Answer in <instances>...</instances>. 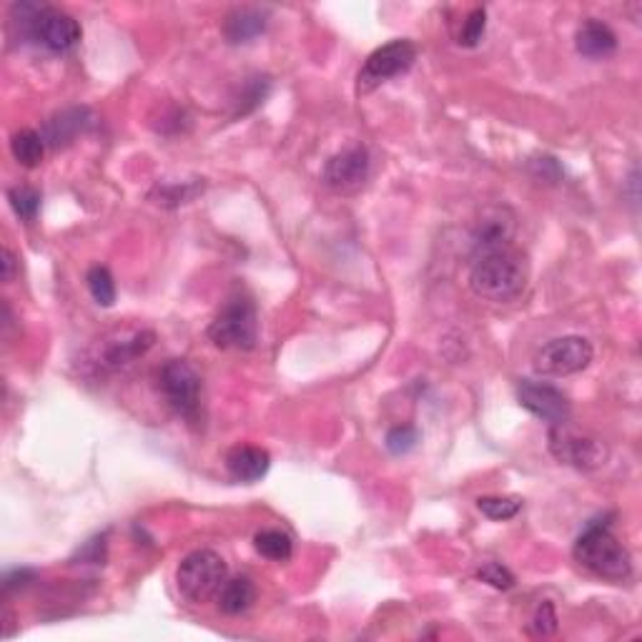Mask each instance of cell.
<instances>
[{"label": "cell", "mask_w": 642, "mask_h": 642, "mask_svg": "<svg viewBox=\"0 0 642 642\" xmlns=\"http://www.w3.org/2000/svg\"><path fill=\"white\" fill-rule=\"evenodd\" d=\"M527 279H530V264L515 246L474 256L469 269V286L474 294L495 304L515 301L525 291Z\"/></svg>", "instance_id": "6da1fadb"}, {"label": "cell", "mask_w": 642, "mask_h": 642, "mask_svg": "<svg viewBox=\"0 0 642 642\" xmlns=\"http://www.w3.org/2000/svg\"><path fill=\"white\" fill-rule=\"evenodd\" d=\"M575 560L592 575L625 582L632 575V557L605 522H590L575 542Z\"/></svg>", "instance_id": "7a4b0ae2"}, {"label": "cell", "mask_w": 642, "mask_h": 642, "mask_svg": "<svg viewBox=\"0 0 642 642\" xmlns=\"http://www.w3.org/2000/svg\"><path fill=\"white\" fill-rule=\"evenodd\" d=\"M16 11H21L18 23H21L23 38H31L51 53H68L81 43V23L71 13L48 6L43 8L36 3H21Z\"/></svg>", "instance_id": "3957f363"}, {"label": "cell", "mask_w": 642, "mask_h": 642, "mask_svg": "<svg viewBox=\"0 0 642 642\" xmlns=\"http://www.w3.org/2000/svg\"><path fill=\"white\" fill-rule=\"evenodd\" d=\"M209 339L219 349H241L249 352L259 342V314L256 304L244 294H236L221 306L209 324Z\"/></svg>", "instance_id": "277c9868"}, {"label": "cell", "mask_w": 642, "mask_h": 642, "mask_svg": "<svg viewBox=\"0 0 642 642\" xmlns=\"http://www.w3.org/2000/svg\"><path fill=\"white\" fill-rule=\"evenodd\" d=\"M226 580H229V567H226L224 557L214 550H194L181 560L179 570H176L179 592L194 605H204L219 597Z\"/></svg>", "instance_id": "5b68a950"}, {"label": "cell", "mask_w": 642, "mask_h": 642, "mask_svg": "<svg viewBox=\"0 0 642 642\" xmlns=\"http://www.w3.org/2000/svg\"><path fill=\"white\" fill-rule=\"evenodd\" d=\"M166 402L179 417L196 422L201 412V377L186 359H169L158 372Z\"/></svg>", "instance_id": "8992f818"}, {"label": "cell", "mask_w": 642, "mask_h": 642, "mask_svg": "<svg viewBox=\"0 0 642 642\" xmlns=\"http://www.w3.org/2000/svg\"><path fill=\"white\" fill-rule=\"evenodd\" d=\"M595 349L585 337H560L547 342L545 347L537 349L535 359H532V369L540 377H570V374L582 372L590 367Z\"/></svg>", "instance_id": "52a82bcc"}, {"label": "cell", "mask_w": 642, "mask_h": 642, "mask_svg": "<svg viewBox=\"0 0 642 642\" xmlns=\"http://www.w3.org/2000/svg\"><path fill=\"white\" fill-rule=\"evenodd\" d=\"M417 61V46L412 41H392L387 46L377 48L372 56L364 61L362 71L357 76V91L369 93L377 86H382L384 81L394 76H402Z\"/></svg>", "instance_id": "ba28073f"}, {"label": "cell", "mask_w": 642, "mask_h": 642, "mask_svg": "<svg viewBox=\"0 0 642 642\" xmlns=\"http://www.w3.org/2000/svg\"><path fill=\"white\" fill-rule=\"evenodd\" d=\"M550 452L555 454L557 462L570 464L575 469H585V472L602 467L607 459V449L600 439L575 432L567 424L550 427Z\"/></svg>", "instance_id": "9c48e42d"}, {"label": "cell", "mask_w": 642, "mask_h": 642, "mask_svg": "<svg viewBox=\"0 0 642 642\" xmlns=\"http://www.w3.org/2000/svg\"><path fill=\"white\" fill-rule=\"evenodd\" d=\"M369 169H372V158H369L367 148L352 146L329 158L324 164V171H321V181L329 189L349 194V191L362 189L364 181L369 179Z\"/></svg>", "instance_id": "30bf717a"}, {"label": "cell", "mask_w": 642, "mask_h": 642, "mask_svg": "<svg viewBox=\"0 0 642 642\" xmlns=\"http://www.w3.org/2000/svg\"><path fill=\"white\" fill-rule=\"evenodd\" d=\"M517 399H520V404L527 412L535 414L537 419L547 422L550 427L567 424V419H570V402L552 384L520 379V384H517Z\"/></svg>", "instance_id": "8fae6325"}, {"label": "cell", "mask_w": 642, "mask_h": 642, "mask_svg": "<svg viewBox=\"0 0 642 642\" xmlns=\"http://www.w3.org/2000/svg\"><path fill=\"white\" fill-rule=\"evenodd\" d=\"M156 342V334L148 329H131V332H118L111 339H106L101 349L98 364L108 372H118V369L131 367L136 359H141L148 349Z\"/></svg>", "instance_id": "7c38bea8"}, {"label": "cell", "mask_w": 642, "mask_h": 642, "mask_svg": "<svg viewBox=\"0 0 642 642\" xmlns=\"http://www.w3.org/2000/svg\"><path fill=\"white\" fill-rule=\"evenodd\" d=\"M512 239H515V216H512V211L505 209V206L487 209L482 219L477 221V229H474L472 259L479 254H487V251L512 246Z\"/></svg>", "instance_id": "4fadbf2b"}, {"label": "cell", "mask_w": 642, "mask_h": 642, "mask_svg": "<svg viewBox=\"0 0 642 642\" xmlns=\"http://www.w3.org/2000/svg\"><path fill=\"white\" fill-rule=\"evenodd\" d=\"M271 467V457L266 449L261 447H234L226 454V469H229L234 482H244V485H254L261 477H266Z\"/></svg>", "instance_id": "5bb4252c"}, {"label": "cell", "mask_w": 642, "mask_h": 642, "mask_svg": "<svg viewBox=\"0 0 642 642\" xmlns=\"http://www.w3.org/2000/svg\"><path fill=\"white\" fill-rule=\"evenodd\" d=\"M577 53L585 58H607L617 51V36L607 23L587 18L575 33Z\"/></svg>", "instance_id": "9a60e30c"}, {"label": "cell", "mask_w": 642, "mask_h": 642, "mask_svg": "<svg viewBox=\"0 0 642 642\" xmlns=\"http://www.w3.org/2000/svg\"><path fill=\"white\" fill-rule=\"evenodd\" d=\"M88 123H91L88 108H66V111H61L46 123L43 138H46V143L51 148H63L76 141V136L86 131Z\"/></svg>", "instance_id": "2e32d148"}, {"label": "cell", "mask_w": 642, "mask_h": 642, "mask_svg": "<svg viewBox=\"0 0 642 642\" xmlns=\"http://www.w3.org/2000/svg\"><path fill=\"white\" fill-rule=\"evenodd\" d=\"M266 31V16L256 8H236L226 16L224 36L226 41L239 46V43H251Z\"/></svg>", "instance_id": "e0dca14e"}, {"label": "cell", "mask_w": 642, "mask_h": 642, "mask_svg": "<svg viewBox=\"0 0 642 642\" xmlns=\"http://www.w3.org/2000/svg\"><path fill=\"white\" fill-rule=\"evenodd\" d=\"M216 600H219L221 612H226V615H241V612H246L254 605L256 587L246 575L229 577Z\"/></svg>", "instance_id": "ac0fdd59"}, {"label": "cell", "mask_w": 642, "mask_h": 642, "mask_svg": "<svg viewBox=\"0 0 642 642\" xmlns=\"http://www.w3.org/2000/svg\"><path fill=\"white\" fill-rule=\"evenodd\" d=\"M46 138L43 133L33 131V128H23L16 136L11 138V153L18 164L26 166V169H36L43 161V153H46Z\"/></svg>", "instance_id": "d6986e66"}, {"label": "cell", "mask_w": 642, "mask_h": 642, "mask_svg": "<svg viewBox=\"0 0 642 642\" xmlns=\"http://www.w3.org/2000/svg\"><path fill=\"white\" fill-rule=\"evenodd\" d=\"M254 547L261 557L271 562H286L294 555V542L281 530H264L254 537Z\"/></svg>", "instance_id": "ffe728a7"}, {"label": "cell", "mask_w": 642, "mask_h": 642, "mask_svg": "<svg viewBox=\"0 0 642 642\" xmlns=\"http://www.w3.org/2000/svg\"><path fill=\"white\" fill-rule=\"evenodd\" d=\"M86 284L98 306H113V301H116V281H113V274L106 266H91L86 274Z\"/></svg>", "instance_id": "44dd1931"}, {"label": "cell", "mask_w": 642, "mask_h": 642, "mask_svg": "<svg viewBox=\"0 0 642 642\" xmlns=\"http://www.w3.org/2000/svg\"><path fill=\"white\" fill-rule=\"evenodd\" d=\"M477 510L490 520L505 522L520 515L522 500L520 497H479Z\"/></svg>", "instance_id": "7402d4cb"}, {"label": "cell", "mask_w": 642, "mask_h": 642, "mask_svg": "<svg viewBox=\"0 0 642 642\" xmlns=\"http://www.w3.org/2000/svg\"><path fill=\"white\" fill-rule=\"evenodd\" d=\"M8 201H11L13 211L28 224L36 221L38 211H41V191L33 189V186H16V189L8 191Z\"/></svg>", "instance_id": "603a6c76"}, {"label": "cell", "mask_w": 642, "mask_h": 642, "mask_svg": "<svg viewBox=\"0 0 642 642\" xmlns=\"http://www.w3.org/2000/svg\"><path fill=\"white\" fill-rule=\"evenodd\" d=\"M485 28H487V11L485 8H474V11L467 16V21L462 23V31H459L457 43L464 48L479 46L482 36H485Z\"/></svg>", "instance_id": "cb8c5ba5"}, {"label": "cell", "mask_w": 642, "mask_h": 642, "mask_svg": "<svg viewBox=\"0 0 642 642\" xmlns=\"http://www.w3.org/2000/svg\"><path fill=\"white\" fill-rule=\"evenodd\" d=\"M417 442H419V432L412 427V424H399V427L389 429L387 434V449L392 454H397V457L412 452V449L417 447Z\"/></svg>", "instance_id": "d4e9b609"}, {"label": "cell", "mask_w": 642, "mask_h": 642, "mask_svg": "<svg viewBox=\"0 0 642 642\" xmlns=\"http://www.w3.org/2000/svg\"><path fill=\"white\" fill-rule=\"evenodd\" d=\"M204 189V186L199 184H171V186H156L158 191V201L156 204H164V206H179V204H186V201L194 199L199 191Z\"/></svg>", "instance_id": "484cf974"}, {"label": "cell", "mask_w": 642, "mask_h": 642, "mask_svg": "<svg viewBox=\"0 0 642 642\" xmlns=\"http://www.w3.org/2000/svg\"><path fill=\"white\" fill-rule=\"evenodd\" d=\"M477 577L485 585L495 587V590H510L512 585H515V575H512L507 567H502L500 562H487L485 567H479Z\"/></svg>", "instance_id": "4316f807"}, {"label": "cell", "mask_w": 642, "mask_h": 642, "mask_svg": "<svg viewBox=\"0 0 642 642\" xmlns=\"http://www.w3.org/2000/svg\"><path fill=\"white\" fill-rule=\"evenodd\" d=\"M532 632L540 637L555 635L557 632V612H555V605H552V602L545 600L540 607H537L535 617H532Z\"/></svg>", "instance_id": "83f0119b"}, {"label": "cell", "mask_w": 642, "mask_h": 642, "mask_svg": "<svg viewBox=\"0 0 642 642\" xmlns=\"http://www.w3.org/2000/svg\"><path fill=\"white\" fill-rule=\"evenodd\" d=\"M269 78H254V81L246 86V93L241 96V113H249L251 108H256L259 103H264V98L269 96Z\"/></svg>", "instance_id": "f1b7e54d"}, {"label": "cell", "mask_w": 642, "mask_h": 642, "mask_svg": "<svg viewBox=\"0 0 642 642\" xmlns=\"http://www.w3.org/2000/svg\"><path fill=\"white\" fill-rule=\"evenodd\" d=\"M530 171L535 179H545L547 184H557V181L562 179L560 164H557V158H552V156L535 158V161L530 164Z\"/></svg>", "instance_id": "f546056e"}, {"label": "cell", "mask_w": 642, "mask_h": 642, "mask_svg": "<svg viewBox=\"0 0 642 642\" xmlns=\"http://www.w3.org/2000/svg\"><path fill=\"white\" fill-rule=\"evenodd\" d=\"M78 557L83 562H91V565H103V560H106V537H93L91 542L83 545V550H78Z\"/></svg>", "instance_id": "4dcf8cb0"}, {"label": "cell", "mask_w": 642, "mask_h": 642, "mask_svg": "<svg viewBox=\"0 0 642 642\" xmlns=\"http://www.w3.org/2000/svg\"><path fill=\"white\" fill-rule=\"evenodd\" d=\"M33 580H36V572L28 570V567H16V570L6 572V577H3V587H6V592H11V590H18V587L31 585Z\"/></svg>", "instance_id": "1f68e13d"}, {"label": "cell", "mask_w": 642, "mask_h": 642, "mask_svg": "<svg viewBox=\"0 0 642 642\" xmlns=\"http://www.w3.org/2000/svg\"><path fill=\"white\" fill-rule=\"evenodd\" d=\"M16 269H18L16 254H13V251L8 249V246H3V251H0V279L13 281V276H16Z\"/></svg>", "instance_id": "d6a6232c"}]
</instances>
